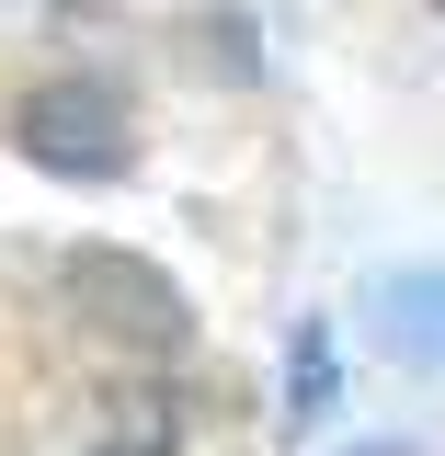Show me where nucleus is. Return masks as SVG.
Wrapping results in <instances>:
<instances>
[{
    "label": "nucleus",
    "instance_id": "obj_1",
    "mask_svg": "<svg viewBox=\"0 0 445 456\" xmlns=\"http://www.w3.org/2000/svg\"><path fill=\"white\" fill-rule=\"evenodd\" d=\"M12 149L57 183H126L137 171V114L114 80H35L12 103Z\"/></svg>",
    "mask_w": 445,
    "mask_h": 456
},
{
    "label": "nucleus",
    "instance_id": "obj_2",
    "mask_svg": "<svg viewBox=\"0 0 445 456\" xmlns=\"http://www.w3.org/2000/svg\"><path fill=\"white\" fill-rule=\"evenodd\" d=\"M57 285H69V308H80L92 331L137 342V354H171V342L194 331V308H183V285H171L161 263H137V251H103V240H80V251L57 263Z\"/></svg>",
    "mask_w": 445,
    "mask_h": 456
},
{
    "label": "nucleus",
    "instance_id": "obj_3",
    "mask_svg": "<svg viewBox=\"0 0 445 456\" xmlns=\"http://www.w3.org/2000/svg\"><path fill=\"white\" fill-rule=\"evenodd\" d=\"M377 320H389L400 354L445 365V274H389V285H377Z\"/></svg>",
    "mask_w": 445,
    "mask_h": 456
},
{
    "label": "nucleus",
    "instance_id": "obj_4",
    "mask_svg": "<svg viewBox=\"0 0 445 456\" xmlns=\"http://www.w3.org/2000/svg\"><path fill=\"white\" fill-rule=\"evenodd\" d=\"M320 399H332V342L309 331V342H297V411H320Z\"/></svg>",
    "mask_w": 445,
    "mask_h": 456
},
{
    "label": "nucleus",
    "instance_id": "obj_5",
    "mask_svg": "<svg viewBox=\"0 0 445 456\" xmlns=\"http://www.w3.org/2000/svg\"><path fill=\"white\" fill-rule=\"evenodd\" d=\"M92 456H171V445H161V434H137V445H92Z\"/></svg>",
    "mask_w": 445,
    "mask_h": 456
},
{
    "label": "nucleus",
    "instance_id": "obj_6",
    "mask_svg": "<svg viewBox=\"0 0 445 456\" xmlns=\"http://www.w3.org/2000/svg\"><path fill=\"white\" fill-rule=\"evenodd\" d=\"M342 456H400V445H342Z\"/></svg>",
    "mask_w": 445,
    "mask_h": 456
},
{
    "label": "nucleus",
    "instance_id": "obj_7",
    "mask_svg": "<svg viewBox=\"0 0 445 456\" xmlns=\"http://www.w3.org/2000/svg\"><path fill=\"white\" fill-rule=\"evenodd\" d=\"M57 12H92V0H57Z\"/></svg>",
    "mask_w": 445,
    "mask_h": 456
}]
</instances>
